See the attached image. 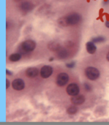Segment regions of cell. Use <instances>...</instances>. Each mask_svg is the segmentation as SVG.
Segmentation results:
<instances>
[{
  "label": "cell",
  "instance_id": "obj_18",
  "mask_svg": "<svg viewBox=\"0 0 109 125\" xmlns=\"http://www.w3.org/2000/svg\"><path fill=\"white\" fill-rule=\"evenodd\" d=\"M5 84H6V89H8V87H9V86H10V82H9V80L8 79H7L6 78V80H5Z\"/></svg>",
  "mask_w": 109,
  "mask_h": 125
},
{
  "label": "cell",
  "instance_id": "obj_14",
  "mask_svg": "<svg viewBox=\"0 0 109 125\" xmlns=\"http://www.w3.org/2000/svg\"><path fill=\"white\" fill-rule=\"evenodd\" d=\"M103 17H104V8H100L99 11V17L96 18V20H99L102 22H104L105 21H104Z\"/></svg>",
  "mask_w": 109,
  "mask_h": 125
},
{
  "label": "cell",
  "instance_id": "obj_9",
  "mask_svg": "<svg viewBox=\"0 0 109 125\" xmlns=\"http://www.w3.org/2000/svg\"><path fill=\"white\" fill-rule=\"evenodd\" d=\"M72 104L76 105H80L83 104L85 102V97L84 95H76L75 96H72L70 100Z\"/></svg>",
  "mask_w": 109,
  "mask_h": 125
},
{
  "label": "cell",
  "instance_id": "obj_11",
  "mask_svg": "<svg viewBox=\"0 0 109 125\" xmlns=\"http://www.w3.org/2000/svg\"><path fill=\"white\" fill-rule=\"evenodd\" d=\"M86 50L87 52L90 54H94L96 52V46L95 45V43L92 41L87 42L86 43Z\"/></svg>",
  "mask_w": 109,
  "mask_h": 125
},
{
  "label": "cell",
  "instance_id": "obj_17",
  "mask_svg": "<svg viewBox=\"0 0 109 125\" xmlns=\"http://www.w3.org/2000/svg\"><path fill=\"white\" fill-rule=\"evenodd\" d=\"M75 66H76L75 62H68V63L66 64V67L68 69H72V68L75 67Z\"/></svg>",
  "mask_w": 109,
  "mask_h": 125
},
{
  "label": "cell",
  "instance_id": "obj_8",
  "mask_svg": "<svg viewBox=\"0 0 109 125\" xmlns=\"http://www.w3.org/2000/svg\"><path fill=\"white\" fill-rule=\"evenodd\" d=\"M25 73L26 77H28L29 78H34L40 74V71L37 67H29L25 70Z\"/></svg>",
  "mask_w": 109,
  "mask_h": 125
},
{
  "label": "cell",
  "instance_id": "obj_22",
  "mask_svg": "<svg viewBox=\"0 0 109 125\" xmlns=\"http://www.w3.org/2000/svg\"><path fill=\"white\" fill-rule=\"evenodd\" d=\"M105 26H106V27L109 28V21H107L106 23H105Z\"/></svg>",
  "mask_w": 109,
  "mask_h": 125
},
{
  "label": "cell",
  "instance_id": "obj_7",
  "mask_svg": "<svg viewBox=\"0 0 109 125\" xmlns=\"http://www.w3.org/2000/svg\"><path fill=\"white\" fill-rule=\"evenodd\" d=\"M11 86L14 90L16 91H23L25 87V82L22 78H15L11 83Z\"/></svg>",
  "mask_w": 109,
  "mask_h": 125
},
{
  "label": "cell",
  "instance_id": "obj_19",
  "mask_svg": "<svg viewBox=\"0 0 109 125\" xmlns=\"http://www.w3.org/2000/svg\"><path fill=\"white\" fill-rule=\"evenodd\" d=\"M104 17H105V21H109V14L104 13Z\"/></svg>",
  "mask_w": 109,
  "mask_h": 125
},
{
  "label": "cell",
  "instance_id": "obj_26",
  "mask_svg": "<svg viewBox=\"0 0 109 125\" xmlns=\"http://www.w3.org/2000/svg\"><path fill=\"white\" fill-rule=\"evenodd\" d=\"M87 2H90V0H87Z\"/></svg>",
  "mask_w": 109,
  "mask_h": 125
},
{
  "label": "cell",
  "instance_id": "obj_15",
  "mask_svg": "<svg viewBox=\"0 0 109 125\" xmlns=\"http://www.w3.org/2000/svg\"><path fill=\"white\" fill-rule=\"evenodd\" d=\"M91 41H92L93 42H94L95 44L101 43V42H103L105 41V38H104V37H102V36H98V37H96V38L92 39Z\"/></svg>",
  "mask_w": 109,
  "mask_h": 125
},
{
  "label": "cell",
  "instance_id": "obj_23",
  "mask_svg": "<svg viewBox=\"0 0 109 125\" xmlns=\"http://www.w3.org/2000/svg\"><path fill=\"white\" fill-rule=\"evenodd\" d=\"M49 62L53 61V60H54V57H51V58H49Z\"/></svg>",
  "mask_w": 109,
  "mask_h": 125
},
{
  "label": "cell",
  "instance_id": "obj_27",
  "mask_svg": "<svg viewBox=\"0 0 109 125\" xmlns=\"http://www.w3.org/2000/svg\"><path fill=\"white\" fill-rule=\"evenodd\" d=\"M95 1H96V0H95Z\"/></svg>",
  "mask_w": 109,
  "mask_h": 125
},
{
  "label": "cell",
  "instance_id": "obj_24",
  "mask_svg": "<svg viewBox=\"0 0 109 125\" xmlns=\"http://www.w3.org/2000/svg\"><path fill=\"white\" fill-rule=\"evenodd\" d=\"M104 2H108V0H104Z\"/></svg>",
  "mask_w": 109,
  "mask_h": 125
},
{
  "label": "cell",
  "instance_id": "obj_20",
  "mask_svg": "<svg viewBox=\"0 0 109 125\" xmlns=\"http://www.w3.org/2000/svg\"><path fill=\"white\" fill-rule=\"evenodd\" d=\"M5 73H6V75H13V73L11 72V71H10V70H8V69H6Z\"/></svg>",
  "mask_w": 109,
  "mask_h": 125
},
{
  "label": "cell",
  "instance_id": "obj_12",
  "mask_svg": "<svg viewBox=\"0 0 109 125\" xmlns=\"http://www.w3.org/2000/svg\"><path fill=\"white\" fill-rule=\"evenodd\" d=\"M22 56L20 53H12L10 56L8 57V60L9 61H11L12 62H18L19 60H20Z\"/></svg>",
  "mask_w": 109,
  "mask_h": 125
},
{
  "label": "cell",
  "instance_id": "obj_1",
  "mask_svg": "<svg viewBox=\"0 0 109 125\" xmlns=\"http://www.w3.org/2000/svg\"><path fill=\"white\" fill-rule=\"evenodd\" d=\"M82 17L78 13H71L61 17L58 20V23L62 26H73L79 23L81 21Z\"/></svg>",
  "mask_w": 109,
  "mask_h": 125
},
{
  "label": "cell",
  "instance_id": "obj_3",
  "mask_svg": "<svg viewBox=\"0 0 109 125\" xmlns=\"http://www.w3.org/2000/svg\"><path fill=\"white\" fill-rule=\"evenodd\" d=\"M36 46H37V44L34 40L27 39L20 44V49L24 53H29L32 52L36 48Z\"/></svg>",
  "mask_w": 109,
  "mask_h": 125
},
{
  "label": "cell",
  "instance_id": "obj_4",
  "mask_svg": "<svg viewBox=\"0 0 109 125\" xmlns=\"http://www.w3.org/2000/svg\"><path fill=\"white\" fill-rule=\"evenodd\" d=\"M70 80V77L66 73H61L56 77V84L58 87H64Z\"/></svg>",
  "mask_w": 109,
  "mask_h": 125
},
{
  "label": "cell",
  "instance_id": "obj_5",
  "mask_svg": "<svg viewBox=\"0 0 109 125\" xmlns=\"http://www.w3.org/2000/svg\"><path fill=\"white\" fill-rule=\"evenodd\" d=\"M67 94L70 96H75L79 94L80 92V87L76 83H71L66 88Z\"/></svg>",
  "mask_w": 109,
  "mask_h": 125
},
{
  "label": "cell",
  "instance_id": "obj_2",
  "mask_svg": "<svg viewBox=\"0 0 109 125\" xmlns=\"http://www.w3.org/2000/svg\"><path fill=\"white\" fill-rule=\"evenodd\" d=\"M85 75L90 81H96L100 76V72L96 67L88 66L85 69Z\"/></svg>",
  "mask_w": 109,
  "mask_h": 125
},
{
  "label": "cell",
  "instance_id": "obj_16",
  "mask_svg": "<svg viewBox=\"0 0 109 125\" xmlns=\"http://www.w3.org/2000/svg\"><path fill=\"white\" fill-rule=\"evenodd\" d=\"M84 87H85V90L86 91H87V92L92 91V86L90 85V84H88V83H85L84 84Z\"/></svg>",
  "mask_w": 109,
  "mask_h": 125
},
{
  "label": "cell",
  "instance_id": "obj_6",
  "mask_svg": "<svg viewBox=\"0 0 109 125\" xmlns=\"http://www.w3.org/2000/svg\"><path fill=\"white\" fill-rule=\"evenodd\" d=\"M52 73H53V68L49 65H45L42 66L40 70V75L42 78L44 79H47L51 77Z\"/></svg>",
  "mask_w": 109,
  "mask_h": 125
},
{
  "label": "cell",
  "instance_id": "obj_10",
  "mask_svg": "<svg viewBox=\"0 0 109 125\" xmlns=\"http://www.w3.org/2000/svg\"><path fill=\"white\" fill-rule=\"evenodd\" d=\"M34 5L31 2H23L20 5L21 10L24 12H29L34 8Z\"/></svg>",
  "mask_w": 109,
  "mask_h": 125
},
{
  "label": "cell",
  "instance_id": "obj_21",
  "mask_svg": "<svg viewBox=\"0 0 109 125\" xmlns=\"http://www.w3.org/2000/svg\"><path fill=\"white\" fill-rule=\"evenodd\" d=\"M106 59H107V60L109 62V52L107 53V55H106Z\"/></svg>",
  "mask_w": 109,
  "mask_h": 125
},
{
  "label": "cell",
  "instance_id": "obj_25",
  "mask_svg": "<svg viewBox=\"0 0 109 125\" xmlns=\"http://www.w3.org/2000/svg\"><path fill=\"white\" fill-rule=\"evenodd\" d=\"M14 1H16V2H20V0H14Z\"/></svg>",
  "mask_w": 109,
  "mask_h": 125
},
{
  "label": "cell",
  "instance_id": "obj_13",
  "mask_svg": "<svg viewBox=\"0 0 109 125\" xmlns=\"http://www.w3.org/2000/svg\"><path fill=\"white\" fill-rule=\"evenodd\" d=\"M78 112V109L77 105H76L69 106L68 108H67V114H69V115H76Z\"/></svg>",
  "mask_w": 109,
  "mask_h": 125
}]
</instances>
